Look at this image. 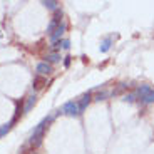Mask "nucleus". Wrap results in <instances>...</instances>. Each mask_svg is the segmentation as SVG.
I'll return each mask as SVG.
<instances>
[{
    "instance_id": "obj_5",
    "label": "nucleus",
    "mask_w": 154,
    "mask_h": 154,
    "mask_svg": "<svg viewBox=\"0 0 154 154\" xmlns=\"http://www.w3.org/2000/svg\"><path fill=\"white\" fill-rule=\"evenodd\" d=\"M66 29H67V23L64 22V20H62V22H60V25H59V27L54 30V34L50 35V44L59 42V40H60V37H62L64 34H66Z\"/></svg>"
},
{
    "instance_id": "obj_7",
    "label": "nucleus",
    "mask_w": 154,
    "mask_h": 154,
    "mask_svg": "<svg viewBox=\"0 0 154 154\" xmlns=\"http://www.w3.org/2000/svg\"><path fill=\"white\" fill-rule=\"evenodd\" d=\"M50 72H52V66L47 64L45 60L37 64V75H49Z\"/></svg>"
},
{
    "instance_id": "obj_17",
    "label": "nucleus",
    "mask_w": 154,
    "mask_h": 154,
    "mask_svg": "<svg viewBox=\"0 0 154 154\" xmlns=\"http://www.w3.org/2000/svg\"><path fill=\"white\" fill-rule=\"evenodd\" d=\"M136 99H137L136 92H132V94H126V96H124V100H126V102H134Z\"/></svg>"
},
{
    "instance_id": "obj_11",
    "label": "nucleus",
    "mask_w": 154,
    "mask_h": 154,
    "mask_svg": "<svg viewBox=\"0 0 154 154\" xmlns=\"http://www.w3.org/2000/svg\"><path fill=\"white\" fill-rule=\"evenodd\" d=\"M60 60V54H57V52H50V54H47L45 55V62L47 64H57V62Z\"/></svg>"
},
{
    "instance_id": "obj_9",
    "label": "nucleus",
    "mask_w": 154,
    "mask_h": 154,
    "mask_svg": "<svg viewBox=\"0 0 154 154\" xmlns=\"http://www.w3.org/2000/svg\"><path fill=\"white\" fill-rule=\"evenodd\" d=\"M35 102H37V96H35V94H30V96L27 97V100H25V104H23V112L30 111V109L35 106Z\"/></svg>"
},
{
    "instance_id": "obj_14",
    "label": "nucleus",
    "mask_w": 154,
    "mask_h": 154,
    "mask_svg": "<svg viewBox=\"0 0 154 154\" xmlns=\"http://www.w3.org/2000/svg\"><path fill=\"white\" fill-rule=\"evenodd\" d=\"M44 5H45L47 8H49V10H59L57 8V5H59V2H55V0H45V2H42Z\"/></svg>"
},
{
    "instance_id": "obj_10",
    "label": "nucleus",
    "mask_w": 154,
    "mask_h": 154,
    "mask_svg": "<svg viewBox=\"0 0 154 154\" xmlns=\"http://www.w3.org/2000/svg\"><path fill=\"white\" fill-rule=\"evenodd\" d=\"M23 114V99L17 100V107H15V114H14V117H12V122H17L19 121V117Z\"/></svg>"
},
{
    "instance_id": "obj_16",
    "label": "nucleus",
    "mask_w": 154,
    "mask_h": 154,
    "mask_svg": "<svg viewBox=\"0 0 154 154\" xmlns=\"http://www.w3.org/2000/svg\"><path fill=\"white\" fill-rule=\"evenodd\" d=\"M109 96H111V94H109L107 91H102V92H99V94L96 96V100H106Z\"/></svg>"
},
{
    "instance_id": "obj_3",
    "label": "nucleus",
    "mask_w": 154,
    "mask_h": 154,
    "mask_svg": "<svg viewBox=\"0 0 154 154\" xmlns=\"http://www.w3.org/2000/svg\"><path fill=\"white\" fill-rule=\"evenodd\" d=\"M60 112L66 114V116H79L81 112H79V104H77V100H69V102H66V104L62 106Z\"/></svg>"
},
{
    "instance_id": "obj_4",
    "label": "nucleus",
    "mask_w": 154,
    "mask_h": 154,
    "mask_svg": "<svg viewBox=\"0 0 154 154\" xmlns=\"http://www.w3.org/2000/svg\"><path fill=\"white\" fill-rule=\"evenodd\" d=\"M62 10H55V14H54V17L50 19V22H49V25H47V32H49L50 35L54 34V30L60 25V22H62Z\"/></svg>"
},
{
    "instance_id": "obj_15",
    "label": "nucleus",
    "mask_w": 154,
    "mask_h": 154,
    "mask_svg": "<svg viewBox=\"0 0 154 154\" xmlns=\"http://www.w3.org/2000/svg\"><path fill=\"white\" fill-rule=\"evenodd\" d=\"M127 89V84H119V87L116 89V91H112V96H119V94H122V91H126Z\"/></svg>"
},
{
    "instance_id": "obj_8",
    "label": "nucleus",
    "mask_w": 154,
    "mask_h": 154,
    "mask_svg": "<svg viewBox=\"0 0 154 154\" xmlns=\"http://www.w3.org/2000/svg\"><path fill=\"white\" fill-rule=\"evenodd\" d=\"M45 85H47V79L44 75H35L34 77V82H32L34 91H40V89H44Z\"/></svg>"
},
{
    "instance_id": "obj_12",
    "label": "nucleus",
    "mask_w": 154,
    "mask_h": 154,
    "mask_svg": "<svg viewBox=\"0 0 154 154\" xmlns=\"http://www.w3.org/2000/svg\"><path fill=\"white\" fill-rule=\"evenodd\" d=\"M111 44H112V38L111 37L104 38V40L100 42V52H107V50L111 49Z\"/></svg>"
},
{
    "instance_id": "obj_1",
    "label": "nucleus",
    "mask_w": 154,
    "mask_h": 154,
    "mask_svg": "<svg viewBox=\"0 0 154 154\" xmlns=\"http://www.w3.org/2000/svg\"><path fill=\"white\" fill-rule=\"evenodd\" d=\"M52 121H54V114L44 117V119L34 127V131H32V134H30V139H29V146H30L32 149H37V147L42 144V139H44V136H45L47 127L50 126Z\"/></svg>"
},
{
    "instance_id": "obj_19",
    "label": "nucleus",
    "mask_w": 154,
    "mask_h": 154,
    "mask_svg": "<svg viewBox=\"0 0 154 154\" xmlns=\"http://www.w3.org/2000/svg\"><path fill=\"white\" fill-rule=\"evenodd\" d=\"M70 62H72V57H70V55L64 57V66H66V67H69V66H70Z\"/></svg>"
},
{
    "instance_id": "obj_2",
    "label": "nucleus",
    "mask_w": 154,
    "mask_h": 154,
    "mask_svg": "<svg viewBox=\"0 0 154 154\" xmlns=\"http://www.w3.org/2000/svg\"><path fill=\"white\" fill-rule=\"evenodd\" d=\"M136 96H137V99L141 100L143 104H152L154 102V89L147 84H143V85L137 87Z\"/></svg>"
},
{
    "instance_id": "obj_6",
    "label": "nucleus",
    "mask_w": 154,
    "mask_h": 154,
    "mask_svg": "<svg viewBox=\"0 0 154 154\" xmlns=\"http://www.w3.org/2000/svg\"><path fill=\"white\" fill-rule=\"evenodd\" d=\"M91 100H92V92H91V91H89V92H85L81 99L77 100V104H79V112H81V114L85 111V109H87V106H89V102H91Z\"/></svg>"
},
{
    "instance_id": "obj_13",
    "label": "nucleus",
    "mask_w": 154,
    "mask_h": 154,
    "mask_svg": "<svg viewBox=\"0 0 154 154\" xmlns=\"http://www.w3.org/2000/svg\"><path fill=\"white\" fill-rule=\"evenodd\" d=\"M12 126H14V122H12V121H10V122H7V124H4V126H0V139L4 137L8 131H10Z\"/></svg>"
},
{
    "instance_id": "obj_18",
    "label": "nucleus",
    "mask_w": 154,
    "mask_h": 154,
    "mask_svg": "<svg viewBox=\"0 0 154 154\" xmlns=\"http://www.w3.org/2000/svg\"><path fill=\"white\" fill-rule=\"evenodd\" d=\"M69 47H70V42L67 40V38H64V40H60V49H64V50H69Z\"/></svg>"
}]
</instances>
